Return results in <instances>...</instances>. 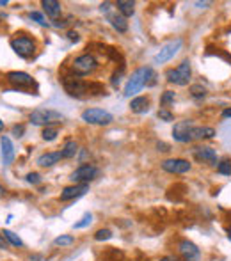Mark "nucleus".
I'll return each mask as SVG.
<instances>
[{
  "label": "nucleus",
  "instance_id": "obj_1",
  "mask_svg": "<svg viewBox=\"0 0 231 261\" xmlns=\"http://www.w3.org/2000/svg\"><path fill=\"white\" fill-rule=\"evenodd\" d=\"M155 73H153L151 66H141L137 68L126 80V86H124V98H132L137 93H141L146 86H153L155 84Z\"/></svg>",
  "mask_w": 231,
  "mask_h": 261
},
{
  "label": "nucleus",
  "instance_id": "obj_2",
  "mask_svg": "<svg viewBox=\"0 0 231 261\" xmlns=\"http://www.w3.org/2000/svg\"><path fill=\"white\" fill-rule=\"evenodd\" d=\"M62 87H64L66 93L73 98H82L89 93H94V91L105 93V89L101 86H98V84H89V82H86V80L80 79V76H75V75L62 76Z\"/></svg>",
  "mask_w": 231,
  "mask_h": 261
},
{
  "label": "nucleus",
  "instance_id": "obj_3",
  "mask_svg": "<svg viewBox=\"0 0 231 261\" xmlns=\"http://www.w3.org/2000/svg\"><path fill=\"white\" fill-rule=\"evenodd\" d=\"M100 68V62L93 54H82L76 55L71 62V73L75 76H87L93 75L96 69Z\"/></svg>",
  "mask_w": 231,
  "mask_h": 261
},
{
  "label": "nucleus",
  "instance_id": "obj_4",
  "mask_svg": "<svg viewBox=\"0 0 231 261\" xmlns=\"http://www.w3.org/2000/svg\"><path fill=\"white\" fill-rule=\"evenodd\" d=\"M64 116L62 114L56 112L52 109H38V110H32L31 116H29V121L36 126H54V124L62 123Z\"/></svg>",
  "mask_w": 231,
  "mask_h": 261
},
{
  "label": "nucleus",
  "instance_id": "obj_5",
  "mask_svg": "<svg viewBox=\"0 0 231 261\" xmlns=\"http://www.w3.org/2000/svg\"><path fill=\"white\" fill-rule=\"evenodd\" d=\"M190 76H192V66H190V61H182L176 68H171L166 71V79L169 84H174V86H187L190 82Z\"/></svg>",
  "mask_w": 231,
  "mask_h": 261
},
{
  "label": "nucleus",
  "instance_id": "obj_6",
  "mask_svg": "<svg viewBox=\"0 0 231 261\" xmlns=\"http://www.w3.org/2000/svg\"><path fill=\"white\" fill-rule=\"evenodd\" d=\"M11 48H13V52L18 55V57L21 59H31L32 55L36 54V50H38V45H36V41L31 38V36H25V34H16V38L11 39Z\"/></svg>",
  "mask_w": 231,
  "mask_h": 261
},
{
  "label": "nucleus",
  "instance_id": "obj_7",
  "mask_svg": "<svg viewBox=\"0 0 231 261\" xmlns=\"http://www.w3.org/2000/svg\"><path fill=\"white\" fill-rule=\"evenodd\" d=\"M100 176V169L93 164H82L71 172V181L75 185H89V181Z\"/></svg>",
  "mask_w": 231,
  "mask_h": 261
},
{
  "label": "nucleus",
  "instance_id": "obj_8",
  "mask_svg": "<svg viewBox=\"0 0 231 261\" xmlns=\"http://www.w3.org/2000/svg\"><path fill=\"white\" fill-rule=\"evenodd\" d=\"M182 46H183L182 38H176V39L167 41L166 45L160 46V50L155 54V57H153V64H164V62L171 61V59H173L174 55L182 50Z\"/></svg>",
  "mask_w": 231,
  "mask_h": 261
},
{
  "label": "nucleus",
  "instance_id": "obj_9",
  "mask_svg": "<svg viewBox=\"0 0 231 261\" xmlns=\"http://www.w3.org/2000/svg\"><path fill=\"white\" fill-rule=\"evenodd\" d=\"M82 121L87 124H96V126H107L114 121L111 112L104 109H86L82 112Z\"/></svg>",
  "mask_w": 231,
  "mask_h": 261
},
{
  "label": "nucleus",
  "instance_id": "obj_10",
  "mask_svg": "<svg viewBox=\"0 0 231 261\" xmlns=\"http://www.w3.org/2000/svg\"><path fill=\"white\" fill-rule=\"evenodd\" d=\"M194 126H196V124H194L192 119L178 121L173 128V139L176 142H182V144H189V142H192Z\"/></svg>",
  "mask_w": 231,
  "mask_h": 261
},
{
  "label": "nucleus",
  "instance_id": "obj_11",
  "mask_svg": "<svg viewBox=\"0 0 231 261\" xmlns=\"http://www.w3.org/2000/svg\"><path fill=\"white\" fill-rule=\"evenodd\" d=\"M7 82L14 87V89H21V91H29L32 87H36V82L29 73L25 71H9L6 75Z\"/></svg>",
  "mask_w": 231,
  "mask_h": 261
},
{
  "label": "nucleus",
  "instance_id": "obj_12",
  "mask_svg": "<svg viewBox=\"0 0 231 261\" xmlns=\"http://www.w3.org/2000/svg\"><path fill=\"white\" fill-rule=\"evenodd\" d=\"M160 167L169 174H185L192 169V164L185 158H167L160 164Z\"/></svg>",
  "mask_w": 231,
  "mask_h": 261
},
{
  "label": "nucleus",
  "instance_id": "obj_13",
  "mask_svg": "<svg viewBox=\"0 0 231 261\" xmlns=\"http://www.w3.org/2000/svg\"><path fill=\"white\" fill-rule=\"evenodd\" d=\"M178 254L182 256L183 261H199L201 259L199 247L190 240H179L178 242Z\"/></svg>",
  "mask_w": 231,
  "mask_h": 261
},
{
  "label": "nucleus",
  "instance_id": "obj_14",
  "mask_svg": "<svg viewBox=\"0 0 231 261\" xmlns=\"http://www.w3.org/2000/svg\"><path fill=\"white\" fill-rule=\"evenodd\" d=\"M192 155L197 162H203V164L215 165V167H217V164H219L217 151H215L214 148H210V146H196V148L192 149Z\"/></svg>",
  "mask_w": 231,
  "mask_h": 261
},
{
  "label": "nucleus",
  "instance_id": "obj_15",
  "mask_svg": "<svg viewBox=\"0 0 231 261\" xmlns=\"http://www.w3.org/2000/svg\"><path fill=\"white\" fill-rule=\"evenodd\" d=\"M0 156H2L4 165H11L14 162V156H16L14 146L7 135H2V137H0Z\"/></svg>",
  "mask_w": 231,
  "mask_h": 261
},
{
  "label": "nucleus",
  "instance_id": "obj_16",
  "mask_svg": "<svg viewBox=\"0 0 231 261\" xmlns=\"http://www.w3.org/2000/svg\"><path fill=\"white\" fill-rule=\"evenodd\" d=\"M89 192V185H69L64 187L61 192V201H73L86 196Z\"/></svg>",
  "mask_w": 231,
  "mask_h": 261
},
{
  "label": "nucleus",
  "instance_id": "obj_17",
  "mask_svg": "<svg viewBox=\"0 0 231 261\" xmlns=\"http://www.w3.org/2000/svg\"><path fill=\"white\" fill-rule=\"evenodd\" d=\"M107 21L112 25V29L117 31L119 34H124L128 31V21L124 16H121L119 13H109L107 14Z\"/></svg>",
  "mask_w": 231,
  "mask_h": 261
},
{
  "label": "nucleus",
  "instance_id": "obj_18",
  "mask_svg": "<svg viewBox=\"0 0 231 261\" xmlns=\"http://www.w3.org/2000/svg\"><path fill=\"white\" fill-rule=\"evenodd\" d=\"M217 135L215 128L212 126H194L192 130V141H208Z\"/></svg>",
  "mask_w": 231,
  "mask_h": 261
},
{
  "label": "nucleus",
  "instance_id": "obj_19",
  "mask_svg": "<svg viewBox=\"0 0 231 261\" xmlns=\"http://www.w3.org/2000/svg\"><path fill=\"white\" fill-rule=\"evenodd\" d=\"M61 158H62L61 151L43 153V155L38 158V165H39V167H54V165H56Z\"/></svg>",
  "mask_w": 231,
  "mask_h": 261
},
{
  "label": "nucleus",
  "instance_id": "obj_20",
  "mask_svg": "<svg viewBox=\"0 0 231 261\" xmlns=\"http://www.w3.org/2000/svg\"><path fill=\"white\" fill-rule=\"evenodd\" d=\"M41 6H43V11H45L50 18H54V20H57V16L62 13V6L57 0H43Z\"/></svg>",
  "mask_w": 231,
  "mask_h": 261
},
{
  "label": "nucleus",
  "instance_id": "obj_21",
  "mask_svg": "<svg viewBox=\"0 0 231 261\" xmlns=\"http://www.w3.org/2000/svg\"><path fill=\"white\" fill-rule=\"evenodd\" d=\"M148 109H149V98L146 96H135L130 101V110L134 114H144L148 112Z\"/></svg>",
  "mask_w": 231,
  "mask_h": 261
},
{
  "label": "nucleus",
  "instance_id": "obj_22",
  "mask_svg": "<svg viewBox=\"0 0 231 261\" xmlns=\"http://www.w3.org/2000/svg\"><path fill=\"white\" fill-rule=\"evenodd\" d=\"M116 7H117V13L124 18H130L135 13V2H132V0H117Z\"/></svg>",
  "mask_w": 231,
  "mask_h": 261
},
{
  "label": "nucleus",
  "instance_id": "obj_23",
  "mask_svg": "<svg viewBox=\"0 0 231 261\" xmlns=\"http://www.w3.org/2000/svg\"><path fill=\"white\" fill-rule=\"evenodd\" d=\"M76 153H79V144L75 141H66V144L61 149L62 158H75Z\"/></svg>",
  "mask_w": 231,
  "mask_h": 261
},
{
  "label": "nucleus",
  "instance_id": "obj_24",
  "mask_svg": "<svg viewBox=\"0 0 231 261\" xmlns=\"http://www.w3.org/2000/svg\"><path fill=\"white\" fill-rule=\"evenodd\" d=\"M2 234H4V238H6L7 244L14 245V247H23V242H21V238L18 237L16 233H13V231H9V229H4Z\"/></svg>",
  "mask_w": 231,
  "mask_h": 261
},
{
  "label": "nucleus",
  "instance_id": "obj_25",
  "mask_svg": "<svg viewBox=\"0 0 231 261\" xmlns=\"http://www.w3.org/2000/svg\"><path fill=\"white\" fill-rule=\"evenodd\" d=\"M207 94H208L207 87H203L201 84H194V86H190V96H192L194 100H203Z\"/></svg>",
  "mask_w": 231,
  "mask_h": 261
},
{
  "label": "nucleus",
  "instance_id": "obj_26",
  "mask_svg": "<svg viewBox=\"0 0 231 261\" xmlns=\"http://www.w3.org/2000/svg\"><path fill=\"white\" fill-rule=\"evenodd\" d=\"M29 18H31V20H34L38 25H41V27H50V25H52L48 20H46L45 14L39 13V11H31V13H29Z\"/></svg>",
  "mask_w": 231,
  "mask_h": 261
},
{
  "label": "nucleus",
  "instance_id": "obj_27",
  "mask_svg": "<svg viewBox=\"0 0 231 261\" xmlns=\"http://www.w3.org/2000/svg\"><path fill=\"white\" fill-rule=\"evenodd\" d=\"M57 135H59L57 126H46V128H43V132H41V137H43V141H46V142H52V141H56V139H57Z\"/></svg>",
  "mask_w": 231,
  "mask_h": 261
},
{
  "label": "nucleus",
  "instance_id": "obj_28",
  "mask_svg": "<svg viewBox=\"0 0 231 261\" xmlns=\"http://www.w3.org/2000/svg\"><path fill=\"white\" fill-rule=\"evenodd\" d=\"M217 172L222 176H231V158H222V160H219Z\"/></svg>",
  "mask_w": 231,
  "mask_h": 261
},
{
  "label": "nucleus",
  "instance_id": "obj_29",
  "mask_svg": "<svg viewBox=\"0 0 231 261\" xmlns=\"http://www.w3.org/2000/svg\"><path fill=\"white\" fill-rule=\"evenodd\" d=\"M75 244V237H71V234H61V237H57L56 240H54V245L56 247H68V245Z\"/></svg>",
  "mask_w": 231,
  "mask_h": 261
},
{
  "label": "nucleus",
  "instance_id": "obj_30",
  "mask_svg": "<svg viewBox=\"0 0 231 261\" xmlns=\"http://www.w3.org/2000/svg\"><path fill=\"white\" fill-rule=\"evenodd\" d=\"M112 238V231L111 229H98L94 233V240L96 242H105V240H111Z\"/></svg>",
  "mask_w": 231,
  "mask_h": 261
},
{
  "label": "nucleus",
  "instance_id": "obj_31",
  "mask_svg": "<svg viewBox=\"0 0 231 261\" xmlns=\"http://www.w3.org/2000/svg\"><path fill=\"white\" fill-rule=\"evenodd\" d=\"M93 222V215L91 213H84V217L80 219V222H75V229H84V227H87L89 224Z\"/></svg>",
  "mask_w": 231,
  "mask_h": 261
},
{
  "label": "nucleus",
  "instance_id": "obj_32",
  "mask_svg": "<svg viewBox=\"0 0 231 261\" xmlns=\"http://www.w3.org/2000/svg\"><path fill=\"white\" fill-rule=\"evenodd\" d=\"M174 100H176L174 91H166V93L162 94V98H160V103H162L164 107H167V105L174 103Z\"/></svg>",
  "mask_w": 231,
  "mask_h": 261
},
{
  "label": "nucleus",
  "instance_id": "obj_33",
  "mask_svg": "<svg viewBox=\"0 0 231 261\" xmlns=\"http://www.w3.org/2000/svg\"><path fill=\"white\" fill-rule=\"evenodd\" d=\"M157 116H159L160 121H166V123H171V121H174V114L169 112L167 109H160L159 112H157Z\"/></svg>",
  "mask_w": 231,
  "mask_h": 261
},
{
  "label": "nucleus",
  "instance_id": "obj_34",
  "mask_svg": "<svg viewBox=\"0 0 231 261\" xmlns=\"http://www.w3.org/2000/svg\"><path fill=\"white\" fill-rule=\"evenodd\" d=\"M41 179V174H38V172H29L27 174V183H31V185H39Z\"/></svg>",
  "mask_w": 231,
  "mask_h": 261
},
{
  "label": "nucleus",
  "instance_id": "obj_35",
  "mask_svg": "<svg viewBox=\"0 0 231 261\" xmlns=\"http://www.w3.org/2000/svg\"><path fill=\"white\" fill-rule=\"evenodd\" d=\"M123 73H124V64L119 68V71H114V75H112L111 82H112V86H114V87H117L121 84V76H123Z\"/></svg>",
  "mask_w": 231,
  "mask_h": 261
},
{
  "label": "nucleus",
  "instance_id": "obj_36",
  "mask_svg": "<svg viewBox=\"0 0 231 261\" xmlns=\"http://www.w3.org/2000/svg\"><path fill=\"white\" fill-rule=\"evenodd\" d=\"M13 135L14 137H23V126H21V124H14L13 126Z\"/></svg>",
  "mask_w": 231,
  "mask_h": 261
},
{
  "label": "nucleus",
  "instance_id": "obj_37",
  "mask_svg": "<svg viewBox=\"0 0 231 261\" xmlns=\"http://www.w3.org/2000/svg\"><path fill=\"white\" fill-rule=\"evenodd\" d=\"M111 9H112V4H111V2H104V4L100 6V11H101L104 14H109V13H111Z\"/></svg>",
  "mask_w": 231,
  "mask_h": 261
},
{
  "label": "nucleus",
  "instance_id": "obj_38",
  "mask_svg": "<svg viewBox=\"0 0 231 261\" xmlns=\"http://www.w3.org/2000/svg\"><path fill=\"white\" fill-rule=\"evenodd\" d=\"M68 39H69V41H79V39H80V36L79 34H76V32L75 31H69L68 32Z\"/></svg>",
  "mask_w": 231,
  "mask_h": 261
},
{
  "label": "nucleus",
  "instance_id": "obj_39",
  "mask_svg": "<svg viewBox=\"0 0 231 261\" xmlns=\"http://www.w3.org/2000/svg\"><path fill=\"white\" fill-rule=\"evenodd\" d=\"M7 247H9V244L6 242V238H4V234H2V231H0V249H4V251H6Z\"/></svg>",
  "mask_w": 231,
  "mask_h": 261
},
{
  "label": "nucleus",
  "instance_id": "obj_40",
  "mask_svg": "<svg viewBox=\"0 0 231 261\" xmlns=\"http://www.w3.org/2000/svg\"><path fill=\"white\" fill-rule=\"evenodd\" d=\"M54 27H57V29H61V27H66L68 25V21H62V20H54Z\"/></svg>",
  "mask_w": 231,
  "mask_h": 261
},
{
  "label": "nucleus",
  "instance_id": "obj_41",
  "mask_svg": "<svg viewBox=\"0 0 231 261\" xmlns=\"http://www.w3.org/2000/svg\"><path fill=\"white\" fill-rule=\"evenodd\" d=\"M157 148H159V151H169V146L167 144H164V142H159V144H157Z\"/></svg>",
  "mask_w": 231,
  "mask_h": 261
},
{
  "label": "nucleus",
  "instance_id": "obj_42",
  "mask_svg": "<svg viewBox=\"0 0 231 261\" xmlns=\"http://www.w3.org/2000/svg\"><path fill=\"white\" fill-rule=\"evenodd\" d=\"M160 261H179V259L174 258V256H164V258H160Z\"/></svg>",
  "mask_w": 231,
  "mask_h": 261
},
{
  "label": "nucleus",
  "instance_id": "obj_43",
  "mask_svg": "<svg viewBox=\"0 0 231 261\" xmlns=\"http://www.w3.org/2000/svg\"><path fill=\"white\" fill-rule=\"evenodd\" d=\"M222 117H231V107H229V109L222 110Z\"/></svg>",
  "mask_w": 231,
  "mask_h": 261
},
{
  "label": "nucleus",
  "instance_id": "obj_44",
  "mask_svg": "<svg viewBox=\"0 0 231 261\" xmlns=\"http://www.w3.org/2000/svg\"><path fill=\"white\" fill-rule=\"evenodd\" d=\"M197 7H203V9H207L208 6H210V2H196Z\"/></svg>",
  "mask_w": 231,
  "mask_h": 261
},
{
  "label": "nucleus",
  "instance_id": "obj_45",
  "mask_svg": "<svg viewBox=\"0 0 231 261\" xmlns=\"http://www.w3.org/2000/svg\"><path fill=\"white\" fill-rule=\"evenodd\" d=\"M31 259H32V261H45V258H41V256H36V254H34V256H31Z\"/></svg>",
  "mask_w": 231,
  "mask_h": 261
},
{
  "label": "nucleus",
  "instance_id": "obj_46",
  "mask_svg": "<svg viewBox=\"0 0 231 261\" xmlns=\"http://www.w3.org/2000/svg\"><path fill=\"white\" fill-rule=\"evenodd\" d=\"M6 13H0V21H4V20H6Z\"/></svg>",
  "mask_w": 231,
  "mask_h": 261
},
{
  "label": "nucleus",
  "instance_id": "obj_47",
  "mask_svg": "<svg viewBox=\"0 0 231 261\" xmlns=\"http://www.w3.org/2000/svg\"><path fill=\"white\" fill-rule=\"evenodd\" d=\"M4 194H6V190H4V187L0 185V196H4Z\"/></svg>",
  "mask_w": 231,
  "mask_h": 261
},
{
  "label": "nucleus",
  "instance_id": "obj_48",
  "mask_svg": "<svg viewBox=\"0 0 231 261\" xmlns=\"http://www.w3.org/2000/svg\"><path fill=\"white\" fill-rule=\"evenodd\" d=\"M0 132H4V121L0 119Z\"/></svg>",
  "mask_w": 231,
  "mask_h": 261
},
{
  "label": "nucleus",
  "instance_id": "obj_49",
  "mask_svg": "<svg viewBox=\"0 0 231 261\" xmlns=\"http://www.w3.org/2000/svg\"><path fill=\"white\" fill-rule=\"evenodd\" d=\"M0 6H7V0H0Z\"/></svg>",
  "mask_w": 231,
  "mask_h": 261
},
{
  "label": "nucleus",
  "instance_id": "obj_50",
  "mask_svg": "<svg viewBox=\"0 0 231 261\" xmlns=\"http://www.w3.org/2000/svg\"><path fill=\"white\" fill-rule=\"evenodd\" d=\"M228 238H229V240H231V226L228 227Z\"/></svg>",
  "mask_w": 231,
  "mask_h": 261
}]
</instances>
